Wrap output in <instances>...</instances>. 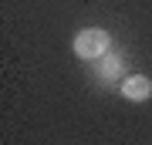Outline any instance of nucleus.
<instances>
[{"label":"nucleus","instance_id":"obj_1","mask_svg":"<svg viewBox=\"0 0 152 145\" xmlns=\"http://www.w3.org/2000/svg\"><path fill=\"white\" fill-rule=\"evenodd\" d=\"M108 47H112V37H108V31H102V27H85V31L75 37V54H78L81 61L105 58Z\"/></svg>","mask_w":152,"mask_h":145},{"label":"nucleus","instance_id":"obj_2","mask_svg":"<svg viewBox=\"0 0 152 145\" xmlns=\"http://www.w3.org/2000/svg\"><path fill=\"white\" fill-rule=\"evenodd\" d=\"M122 95L129 98V101H145V98L152 95V81L145 74H129L122 81Z\"/></svg>","mask_w":152,"mask_h":145},{"label":"nucleus","instance_id":"obj_3","mask_svg":"<svg viewBox=\"0 0 152 145\" xmlns=\"http://www.w3.org/2000/svg\"><path fill=\"white\" fill-rule=\"evenodd\" d=\"M122 58H112V61H105V68H102V74L105 78H115V74H122Z\"/></svg>","mask_w":152,"mask_h":145}]
</instances>
